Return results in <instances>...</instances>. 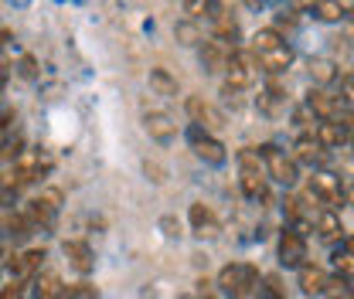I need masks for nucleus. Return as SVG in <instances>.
I'll return each mask as SVG.
<instances>
[{"mask_svg": "<svg viewBox=\"0 0 354 299\" xmlns=\"http://www.w3.org/2000/svg\"><path fill=\"white\" fill-rule=\"evenodd\" d=\"M62 252L68 258V265H72L75 272H82V276H88V272L95 269V255H92V249H88L86 242H65Z\"/></svg>", "mask_w": 354, "mask_h": 299, "instance_id": "nucleus-14", "label": "nucleus"}, {"mask_svg": "<svg viewBox=\"0 0 354 299\" xmlns=\"http://www.w3.org/2000/svg\"><path fill=\"white\" fill-rule=\"evenodd\" d=\"M3 79H7V58L0 55V82H3Z\"/></svg>", "mask_w": 354, "mask_h": 299, "instance_id": "nucleus-40", "label": "nucleus"}, {"mask_svg": "<svg viewBox=\"0 0 354 299\" xmlns=\"http://www.w3.org/2000/svg\"><path fill=\"white\" fill-rule=\"evenodd\" d=\"M341 123H344L348 129H354V109H351V113H344V116H341Z\"/></svg>", "mask_w": 354, "mask_h": 299, "instance_id": "nucleus-39", "label": "nucleus"}, {"mask_svg": "<svg viewBox=\"0 0 354 299\" xmlns=\"http://www.w3.org/2000/svg\"><path fill=\"white\" fill-rule=\"evenodd\" d=\"M44 262V249H28L24 255H14L7 262V269H10V276H17V279H28V276H35L38 269H41Z\"/></svg>", "mask_w": 354, "mask_h": 299, "instance_id": "nucleus-15", "label": "nucleus"}, {"mask_svg": "<svg viewBox=\"0 0 354 299\" xmlns=\"http://www.w3.org/2000/svg\"><path fill=\"white\" fill-rule=\"evenodd\" d=\"M143 171H147V173H153V177H150V180H157V184H160V180H164V171H160V167H157V164H150V160H147V164H143Z\"/></svg>", "mask_w": 354, "mask_h": 299, "instance_id": "nucleus-38", "label": "nucleus"}, {"mask_svg": "<svg viewBox=\"0 0 354 299\" xmlns=\"http://www.w3.org/2000/svg\"><path fill=\"white\" fill-rule=\"evenodd\" d=\"M304 258H307V238H304L300 231H293V228L283 231V235H279V262H283L286 269H304V265H307Z\"/></svg>", "mask_w": 354, "mask_h": 299, "instance_id": "nucleus-8", "label": "nucleus"}, {"mask_svg": "<svg viewBox=\"0 0 354 299\" xmlns=\"http://www.w3.org/2000/svg\"><path fill=\"white\" fill-rule=\"evenodd\" d=\"M48 171V164L41 160V153H24L17 164H14V177L17 184H31V180H41V173Z\"/></svg>", "mask_w": 354, "mask_h": 299, "instance_id": "nucleus-17", "label": "nucleus"}, {"mask_svg": "<svg viewBox=\"0 0 354 299\" xmlns=\"http://www.w3.org/2000/svg\"><path fill=\"white\" fill-rule=\"evenodd\" d=\"M17 72H21L24 79H35V75H38V61H35L31 55H24V58H21V65H17Z\"/></svg>", "mask_w": 354, "mask_h": 299, "instance_id": "nucleus-33", "label": "nucleus"}, {"mask_svg": "<svg viewBox=\"0 0 354 299\" xmlns=\"http://www.w3.org/2000/svg\"><path fill=\"white\" fill-rule=\"evenodd\" d=\"M334 269H337L341 279H354V252L337 249V252H334Z\"/></svg>", "mask_w": 354, "mask_h": 299, "instance_id": "nucleus-27", "label": "nucleus"}, {"mask_svg": "<svg viewBox=\"0 0 354 299\" xmlns=\"http://www.w3.org/2000/svg\"><path fill=\"white\" fill-rule=\"evenodd\" d=\"M327 293H330V299H354V289L348 286V279H341V276H334L327 282Z\"/></svg>", "mask_w": 354, "mask_h": 299, "instance_id": "nucleus-30", "label": "nucleus"}, {"mask_svg": "<svg viewBox=\"0 0 354 299\" xmlns=\"http://www.w3.org/2000/svg\"><path fill=\"white\" fill-rule=\"evenodd\" d=\"M351 153H354V139H351Z\"/></svg>", "mask_w": 354, "mask_h": 299, "instance_id": "nucleus-44", "label": "nucleus"}, {"mask_svg": "<svg viewBox=\"0 0 354 299\" xmlns=\"http://www.w3.org/2000/svg\"><path fill=\"white\" fill-rule=\"evenodd\" d=\"M348 201H351V204H354V187H351V194H348Z\"/></svg>", "mask_w": 354, "mask_h": 299, "instance_id": "nucleus-42", "label": "nucleus"}, {"mask_svg": "<svg viewBox=\"0 0 354 299\" xmlns=\"http://www.w3.org/2000/svg\"><path fill=\"white\" fill-rule=\"evenodd\" d=\"M344 249H348V252H354V238H348V242H344Z\"/></svg>", "mask_w": 354, "mask_h": 299, "instance_id": "nucleus-41", "label": "nucleus"}, {"mask_svg": "<svg viewBox=\"0 0 354 299\" xmlns=\"http://www.w3.org/2000/svg\"><path fill=\"white\" fill-rule=\"evenodd\" d=\"M259 157H263V164H266V173H269L276 184L293 187V184L300 180V164H297L293 157H286L279 146L266 143V146H259Z\"/></svg>", "mask_w": 354, "mask_h": 299, "instance_id": "nucleus-2", "label": "nucleus"}, {"mask_svg": "<svg viewBox=\"0 0 354 299\" xmlns=\"http://www.w3.org/2000/svg\"><path fill=\"white\" fill-rule=\"evenodd\" d=\"M256 65H259V61H256L252 51H232V55H228V68H225V72H228V82H225V86L239 88V92L249 88L252 86V68H256Z\"/></svg>", "mask_w": 354, "mask_h": 299, "instance_id": "nucleus-5", "label": "nucleus"}, {"mask_svg": "<svg viewBox=\"0 0 354 299\" xmlns=\"http://www.w3.org/2000/svg\"><path fill=\"white\" fill-rule=\"evenodd\" d=\"M184 109H187V116L194 119V126L208 129V133H218V129L225 126V116H221L212 102H205L201 95H191V99L184 102Z\"/></svg>", "mask_w": 354, "mask_h": 299, "instance_id": "nucleus-7", "label": "nucleus"}, {"mask_svg": "<svg viewBox=\"0 0 354 299\" xmlns=\"http://www.w3.org/2000/svg\"><path fill=\"white\" fill-rule=\"evenodd\" d=\"M174 38L180 44H198V41H201L198 24H194V21H180V24H174Z\"/></svg>", "mask_w": 354, "mask_h": 299, "instance_id": "nucleus-28", "label": "nucleus"}, {"mask_svg": "<svg viewBox=\"0 0 354 299\" xmlns=\"http://www.w3.org/2000/svg\"><path fill=\"white\" fill-rule=\"evenodd\" d=\"M198 286H201V299H221L218 293H215V282H208V279H201Z\"/></svg>", "mask_w": 354, "mask_h": 299, "instance_id": "nucleus-36", "label": "nucleus"}, {"mask_svg": "<svg viewBox=\"0 0 354 299\" xmlns=\"http://www.w3.org/2000/svg\"><path fill=\"white\" fill-rule=\"evenodd\" d=\"M310 79H313L317 86H330V82L337 79V72H334V65H330L327 58H313V61H310Z\"/></svg>", "mask_w": 354, "mask_h": 299, "instance_id": "nucleus-25", "label": "nucleus"}, {"mask_svg": "<svg viewBox=\"0 0 354 299\" xmlns=\"http://www.w3.org/2000/svg\"><path fill=\"white\" fill-rule=\"evenodd\" d=\"M239 184H242V191H245V197H252V201H259L266 197V177H263V157L256 153V150H242L239 153Z\"/></svg>", "mask_w": 354, "mask_h": 299, "instance_id": "nucleus-3", "label": "nucleus"}, {"mask_svg": "<svg viewBox=\"0 0 354 299\" xmlns=\"http://www.w3.org/2000/svg\"><path fill=\"white\" fill-rule=\"evenodd\" d=\"M187 143H191V150H194L201 160H208V164H225V146H221L208 129L191 126L187 129Z\"/></svg>", "mask_w": 354, "mask_h": 299, "instance_id": "nucleus-6", "label": "nucleus"}, {"mask_svg": "<svg viewBox=\"0 0 354 299\" xmlns=\"http://www.w3.org/2000/svg\"><path fill=\"white\" fill-rule=\"evenodd\" d=\"M313 228H317V235H320L324 242H337L341 231H344V228H341V218L334 211H320L313 218Z\"/></svg>", "mask_w": 354, "mask_h": 299, "instance_id": "nucleus-22", "label": "nucleus"}, {"mask_svg": "<svg viewBox=\"0 0 354 299\" xmlns=\"http://www.w3.org/2000/svg\"><path fill=\"white\" fill-rule=\"evenodd\" d=\"M215 31H218V38L221 41H239V24H235V21H232V17H228V14H225V17H221L218 24H215Z\"/></svg>", "mask_w": 354, "mask_h": 299, "instance_id": "nucleus-31", "label": "nucleus"}, {"mask_svg": "<svg viewBox=\"0 0 354 299\" xmlns=\"http://www.w3.org/2000/svg\"><path fill=\"white\" fill-rule=\"evenodd\" d=\"M310 14H313L317 21H324V24H334V21H341L348 10H344L337 0H313V3H310Z\"/></svg>", "mask_w": 354, "mask_h": 299, "instance_id": "nucleus-24", "label": "nucleus"}, {"mask_svg": "<svg viewBox=\"0 0 354 299\" xmlns=\"http://www.w3.org/2000/svg\"><path fill=\"white\" fill-rule=\"evenodd\" d=\"M259 299H286V293H283V286H279L276 276H266V286H263V293H259Z\"/></svg>", "mask_w": 354, "mask_h": 299, "instance_id": "nucleus-32", "label": "nucleus"}, {"mask_svg": "<svg viewBox=\"0 0 354 299\" xmlns=\"http://www.w3.org/2000/svg\"><path fill=\"white\" fill-rule=\"evenodd\" d=\"M310 194L320 201V204H327V208H337L341 201H344V191H341V177L330 171H313L310 177Z\"/></svg>", "mask_w": 354, "mask_h": 299, "instance_id": "nucleus-4", "label": "nucleus"}, {"mask_svg": "<svg viewBox=\"0 0 354 299\" xmlns=\"http://www.w3.org/2000/svg\"><path fill=\"white\" fill-rule=\"evenodd\" d=\"M143 126H147V133H150L157 143H174L177 126L167 113H147V116H143Z\"/></svg>", "mask_w": 354, "mask_h": 299, "instance_id": "nucleus-13", "label": "nucleus"}, {"mask_svg": "<svg viewBox=\"0 0 354 299\" xmlns=\"http://www.w3.org/2000/svg\"><path fill=\"white\" fill-rule=\"evenodd\" d=\"M0 299H24L21 296V286H17V282H14V286H3V289H0Z\"/></svg>", "mask_w": 354, "mask_h": 299, "instance_id": "nucleus-37", "label": "nucleus"}, {"mask_svg": "<svg viewBox=\"0 0 354 299\" xmlns=\"http://www.w3.org/2000/svg\"><path fill=\"white\" fill-rule=\"evenodd\" d=\"M320 157H324V146L317 143V136H300L297 139V146H293V160L297 164H310L313 167Z\"/></svg>", "mask_w": 354, "mask_h": 299, "instance_id": "nucleus-21", "label": "nucleus"}, {"mask_svg": "<svg viewBox=\"0 0 354 299\" xmlns=\"http://www.w3.org/2000/svg\"><path fill=\"white\" fill-rule=\"evenodd\" d=\"M327 282H330V276H327L324 269H317V265H304V269H300V293H304V296L327 293Z\"/></svg>", "mask_w": 354, "mask_h": 299, "instance_id": "nucleus-18", "label": "nucleus"}, {"mask_svg": "<svg viewBox=\"0 0 354 299\" xmlns=\"http://www.w3.org/2000/svg\"><path fill=\"white\" fill-rule=\"evenodd\" d=\"M177 299H198V296H177Z\"/></svg>", "mask_w": 354, "mask_h": 299, "instance_id": "nucleus-43", "label": "nucleus"}, {"mask_svg": "<svg viewBox=\"0 0 354 299\" xmlns=\"http://www.w3.org/2000/svg\"><path fill=\"white\" fill-rule=\"evenodd\" d=\"M313 136H317V143H320L324 150H334V146L348 143V126H344L341 119H324Z\"/></svg>", "mask_w": 354, "mask_h": 299, "instance_id": "nucleus-16", "label": "nucleus"}, {"mask_svg": "<svg viewBox=\"0 0 354 299\" xmlns=\"http://www.w3.org/2000/svg\"><path fill=\"white\" fill-rule=\"evenodd\" d=\"M62 208V194L58 191H41L35 201H28V221L38 228V224H51V218H55V211Z\"/></svg>", "mask_w": 354, "mask_h": 299, "instance_id": "nucleus-9", "label": "nucleus"}, {"mask_svg": "<svg viewBox=\"0 0 354 299\" xmlns=\"http://www.w3.org/2000/svg\"><path fill=\"white\" fill-rule=\"evenodd\" d=\"M65 299H99V289H95V282L82 279V282H75V286L65 289Z\"/></svg>", "mask_w": 354, "mask_h": 299, "instance_id": "nucleus-29", "label": "nucleus"}, {"mask_svg": "<svg viewBox=\"0 0 354 299\" xmlns=\"http://www.w3.org/2000/svg\"><path fill=\"white\" fill-rule=\"evenodd\" d=\"M208 3H212V0H184V10H187L191 17H205Z\"/></svg>", "mask_w": 354, "mask_h": 299, "instance_id": "nucleus-34", "label": "nucleus"}, {"mask_svg": "<svg viewBox=\"0 0 354 299\" xmlns=\"http://www.w3.org/2000/svg\"><path fill=\"white\" fill-rule=\"evenodd\" d=\"M279 44H286L279 38V31H272V28H266V31H256L252 35V55H263L269 48H279Z\"/></svg>", "mask_w": 354, "mask_h": 299, "instance_id": "nucleus-26", "label": "nucleus"}, {"mask_svg": "<svg viewBox=\"0 0 354 299\" xmlns=\"http://www.w3.org/2000/svg\"><path fill=\"white\" fill-rule=\"evenodd\" d=\"M256 61H259V68H266L269 75H279V72H286V68L293 65V48H290V44L269 48L263 55H256Z\"/></svg>", "mask_w": 354, "mask_h": 299, "instance_id": "nucleus-12", "label": "nucleus"}, {"mask_svg": "<svg viewBox=\"0 0 354 299\" xmlns=\"http://www.w3.org/2000/svg\"><path fill=\"white\" fill-rule=\"evenodd\" d=\"M307 109L320 119V123H324V119H337V116H341V99L330 95V92H324V88H310Z\"/></svg>", "mask_w": 354, "mask_h": 299, "instance_id": "nucleus-10", "label": "nucleus"}, {"mask_svg": "<svg viewBox=\"0 0 354 299\" xmlns=\"http://www.w3.org/2000/svg\"><path fill=\"white\" fill-rule=\"evenodd\" d=\"M187 218H191V228H194V235L198 238H218V221H215V214H212V208L208 204H191V211H187Z\"/></svg>", "mask_w": 354, "mask_h": 299, "instance_id": "nucleus-11", "label": "nucleus"}, {"mask_svg": "<svg viewBox=\"0 0 354 299\" xmlns=\"http://www.w3.org/2000/svg\"><path fill=\"white\" fill-rule=\"evenodd\" d=\"M218 289L221 296H232V299H256L263 293L259 286V269L249 265V262H232L218 272Z\"/></svg>", "mask_w": 354, "mask_h": 299, "instance_id": "nucleus-1", "label": "nucleus"}, {"mask_svg": "<svg viewBox=\"0 0 354 299\" xmlns=\"http://www.w3.org/2000/svg\"><path fill=\"white\" fill-rule=\"evenodd\" d=\"M341 102H344V106H354V75L341 79Z\"/></svg>", "mask_w": 354, "mask_h": 299, "instance_id": "nucleus-35", "label": "nucleus"}, {"mask_svg": "<svg viewBox=\"0 0 354 299\" xmlns=\"http://www.w3.org/2000/svg\"><path fill=\"white\" fill-rule=\"evenodd\" d=\"M198 55H201V65H205V72H212V75H215V72H221V68H228V55H225V51H221L215 41H205Z\"/></svg>", "mask_w": 354, "mask_h": 299, "instance_id": "nucleus-23", "label": "nucleus"}, {"mask_svg": "<svg viewBox=\"0 0 354 299\" xmlns=\"http://www.w3.org/2000/svg\"><path fill=\"white\" fill-rule=\"evenodd\" d=\"M147 82H150V92L160 95V99H174L177 95V79L167 72V68H150Z\"/></svg>", "mask_w": 354, "mask_h": 299, "instance_id": "nucleus-19", "label": "nucleus"}, {"mask_svg": "<svg viewBox=\"0 0 354 299\" xmlns=\"http://www.w3.org/2000/svg\"><path fill=\"white\" fill-rule=\"evenodd\" d=\"M31 296L35 299H58V296H65V289H62V282H58L55 272H38V276H35Z\"/></svg>", "mask_w": 354, "mask_h": 299, "instance_id": "nucleus-20", "label": "nucleus"}]
</instances>
